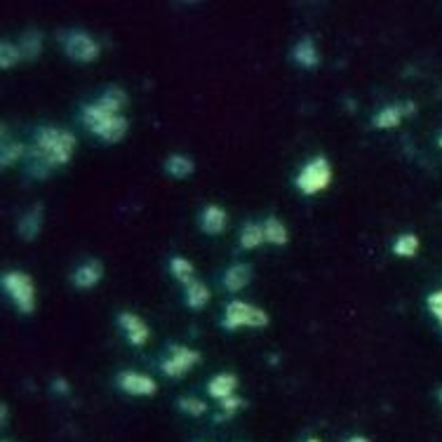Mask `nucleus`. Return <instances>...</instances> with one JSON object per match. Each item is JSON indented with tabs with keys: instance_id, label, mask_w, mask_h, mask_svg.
I'll use <instances>...</instances> for the list:
<instances>
[{
	"instance_id": "17",
	"label": "nucleus",
	"mask_w": 442,
	"mask_h": 442,
	"mask_svg": "<svg viewBox=\"0 0 442 442\" xmlns=\"http://www.w3.org/2000/svg\"><path fill=\"white\" fill-rule=\"evenodd\" d=\"M193 160L189 156H179V153H174V156H169L167 162H165V172L172 177V179H186V177L193 174Z\"/></svg>"
},
{
	"instance_id": "4",
	"label": "nucleus",
	"mask_w": 442,
	"mask_h": 442,
	"mask_svg": "<svg viewBox=\"0 0 442 442\" xmlns=\"http://www.w3.org/2000/svg\"><path fill=\"white\" fill-rule=\"evenodd\" d=\"M3 290L10 294V299L17 304L21 313H31L36 306V287L28 273L21 270H10L3 275Z\"/></svg>"
},
{
	"instance_id": "23",
	"label": "nucleus",
	"mask_w": 442,
	"mask_h": 442,
	"mask_svg": "<svg viewBox=\"0 0 442 442\" xmlns=\"http://www.w3.org/2000/svg\"><path fill=\"white\" fill-rule=\"evenodd\" d=\"M263 240H266V236H263V226H259V223H247V226H243V231H240V245H243L245 250H254Z\"/></svg>"
},
{
	"instance_id": "6",
	"label": "nucleus",
	"mask_w": 442,
	"mask_h": 442,
	"mask_svg": "<svg viewBox=\"0 0 442 442\" xmlns=\"http://www.w3.org/2000/svg\"><path fill=\"white\" fill-rule=\"evenodd\" d=\"M64 52L68 59L80 61V64H90L99 57V43L95 38H90L83 31H71V33L64 36Z\"/></svg>"
},
{
	"instance_id": "7",
	"label": "nucleus",
	"mask_w": 442,
	"mask_h": 442,
	"mask_svg": "<svg viewBox=\"0 0 442 442\" xmlns=\"http://www.w3.org/2000/svg\"><path fill=\"white\" fill-rule=\"evenodd\" d=\"M200 362V353L186 346H172V358H167L162 362V374L165 377H181L189 369H193Z\"/></svg>"
},
{
	"instance_id": "32",
	"label": "nucleus",
	"mask_w": 442,
	"mask_h": 442,
	"mask_svg": "<svg viewBox=\"0 0 442 442\" xmlns=\"http://www.w3.org/2000/svg\"><path fill=\"white\" fill-rule=\"evenodd\" d=\"M0 412H3V423H7V405L0 407Z\"/></svg>"
},
{
	"instance_id": "2",
	"label": "nucleus",
	"mask_w": 442,
	"mask_h": 442,
	"mask_svg": "<svg viewBox=\"0 0 442 442\" xmlns=\"http://www.w3.org/2000/svg\"><path fill=\"white\" fill-rule=\"evenodd\" d=\"M83 122L92 135L102 137L108 144H118L127 132V118L125 115H113L106 113L104 108H99L97 104H88L83 106Z\"/></svg>"
},
{
	"instance_id": "22",
	"label": "nucleus",
	"mask_w": 442,
	"mask_h": 442,
	"mask_svg": "<svg viewBox=\"0 0 442 442\" xmlns=\"http://www.w3.org/2000/svg\"><path fill=\"white\" fill-rule=\"evenodd\" d=\"M263 236L273 245H287V240H290L287 228L280 223V219H275V216H268V219L263 221Z\"/></svg>"
},
{
	"instance_id": "24",
	"label": "nucleus",
	"mask_w": 442,
	"mask_h": 442,
	"mask_svg": "<svg viewBox=\"0 0 442 442\" xmlns=\"http://www.w3.org/2000/svg\"><path fill=\"white\" fill-rule=\"evenodd\" d=\"M393 252L398 254V257H402V259L414 257V254L419 252V238L414 233H402L393 243Z\"/></svg>"
},
{
	"instance_id": "18",
	"label": "nucleus",
	"mask_w": 442,
	"mask_h": 442,
	"mask_svg": "<svg viewBox=\"0 0 442 442\" xmlns=\"http://www.w3.org/2000/svg\"><path fill=\"white\" fill-rule=\"evenodd\" d=\"M97 104L104 108V111L113 113V115H120L122 106L127 104V95L122 92L120 88H108L102 97L97 99Z\"/></svg>"
},
{
	"instance_id": "19",
	"label": "nucleus",
	"mask_w": 442,
	"mask_h": 442,
	"mask_svg": "<svg viewBox=\"0 0 442 442\" xmlns=\"http://www.w3.org/2000/svg\"><path fill=\"white\" fill-rule=\"evenodd\" d=\"M41 48H43V36H41V31H36V28H31L26 31L24 36H21V43H19V52H21V57L24 59H36L38 54H41Z\"/></svg>"
},
{
	"instance_id": "31",
	"label": "nucleus",
	"mask_w": 442,
	"mask_h": 442,
	"mask_svg": "<svg viewBox=\"0 0 442 442\" xmlns=\"http://www.w3.org/2000/svg\"><path fill=\"white\" fill-rule=\"evenodd\" d=\"M346 442H369L367 438H362V436H353V438H348Z\"/></svg>"
},
{
	"instance_id": "30",
	"label": "nucleus",
	"mask_w": 442,
	"mask_h": 442,
	"mask_svg": "<svg viewBox=\"0 0 442 442\" xmlns=\"http://www.w3.org/2000/svg\"><path fill=\"white\" fill-rule=\"evenodd\" d=\"M52 389L57 391V393H61V395H66V393H68V384H66V379H54V382H52Z\"/></svg>"
},
{
	"instance_id": "11",
	"label": "nucleus",
	"mask_w": 442,
	"mask_h": 442,
	"mask_svg": "<svg viewBox=\"0 0 442 442\" xmlns=\"http://www.w3.org/2000/svg\"><path fill=\"white\" fill-rule=\"evenodd\" d=\"M409 113H414V104L412 102H407L405 106H386L379 111V115L374 118V127L379 130H391V127H398L400 125V120H402V115H409Z\"/></svg>"
},
{
	"instance_id": "5",
	"label": "nucleus",
	"mask_w": 442,
	"mask_h": 442,
	"mask_svg": "<svg viewBox=\"0 0 442 442\" xmlns=\"http://www.w3.org/2000/svg\"><path fill=\"white\" fill-rule=\"evenodd\" d=\"M268 313L261 308L245 304V301H231L223 313V327L236 330V327H266Z\"/></svg>"
},
{
	"instance_id": "33",
	"label": "nucleus",
	"mask_w": 442,
	"mask_h": 442,
	"mask_svg": "<svg viewBox=\"0 0 442 442\" xmlns=\"http://www.w3.org/2000/svg\"><path fill=\"white\" fill-rule=\"evenodd\" d=\"M438 144H440V149H442V137H440V142H438Z\"/></svg>"
},
{
	"instance_id": "28",
	"label": "nucleus",
	"mask_w": 442,
	"mask_h": 442,
	"mask_svg": "<svg viewBox=\"0 0 442 442\" xmlns=\"http://www.w3.org/2000/svg\"><path fill=\"white\" fill-rule=\"evenodd\" d=\"M238 407H245V402L240 400V398H236V395H228V398H223L221 400V409H223V414H233Z\"/></svg>"
},
{
	"instance_id": "1",
	"label": "nucleus",
	"mask_w": 442,
	"mask_h": 442,
	"mask_svg": "<svg viewBox=\"0 0 442 442\" xmlns=\"http://www.w3.org/2000/svg\"><path fill=\"white\" fill-rule=\"evenodd\" d=\"M73 151H75V137L68 130L48 127V125L36 130V146L31 151V156L41 158L50 167L66 165L71 160Z\"/></svg>"
},
{
	"instance_id": "3",
	"label": "nucleus",
	"mask_w": 442,
	"mask_h": 442,
	"mask_svg": "<svg viewBox=\"0 0 442 442\" xmlns=\"http://www.w3.org/2000/svg\"><path fill=\"white\" fill-rule=\"evenodd\" d=\"M332 181V167L327 158L317 156L313 160H308L304 169L299 172L297 177V189L301 193H306V196H315V193L325 191Z\"/></svg>"
},
{
	"instance_id": "10",
	"label": "nucleus",
	"mask_w": 442,
	"mask_h": 442,
	"mask_svg": "<svg viewBox=\"0 0 442 442\" xmlns=\"http://www.w3.org/2000/svg\"><path fill=\"white\" fill-rule=\"evenodd\" d=\"M104 278V266L99 259L85 261L83 266H78L73 270L71 283L78 287V290H92L95 285H99V280Z\"/></svg>"
},
{
	"instance_id": "20",
	"label": "nucleus",
	"mask_w": 442,
	"mask_h": 442,
	"mask_svg": "<svg viewBox=\"0 0 442 442\" xmlns=\"http://www.w3.org/2000/svg\"><path fill=\"white\" fill-rule=\"evenodd\" d=\"M26 153L24 149V144H19V142H10L7 139V130L3 127V151H0V165L3 167H10L14 165L21 156Z\"/></svg>"
},
{
	"instance_id": "29",
	"label": "nucleus",
	"mask_w": 442,
	"mask_h": 442,
	"mask_svg": "<svg viewBox=\"0 0 442 442\" xmlns=\"http://www.w3.org/2000/svg\"><path fill=\"white\" fill-rule=\"evenodd\" d=\"M428 308H431V313L442 322V290L428 297Z\"/></svg>"
},
{
	"instance_id": "34",
	"label": "nucleus",
	"mask_w": 442,
	"mask_h": 442,
	"mask_svg": "<svg viewBox=\"0 0 442 442\" xmlns=\"http://www.w3.org/2000/svg\"><path fill=\"white\" fill-rule=\"evenodd\" d=\"M306 442H320V440H306Z\"/></svg>"
},
{
	"instance_id": "9",
	"label": "nucleus",
	"mask_w": 442,
	"mask_h": 442,
	"mask_svg": "<svg viewBox=\"0 0 442 442\" xmlns=\"http://www.w3.org/2000/svg\"><path fill=\"white\" fill-rule=\"evenodd\" d=\"M118 325L122 330H125V335L130 339V344L135 346H144L146 341H149V325H146L142 317H139L137 313H130V311H122L118 313Z\"/></svg>"
},
{
	"instance_id": "14",
	"label": "nucleus",
	"mask_w": 442,
	"mask_h": 442,
	"mask_svg": "<svg viewBox=\"0 0 442 442\" xmlns=\"http://www.w3.org/2000/svg\"><path fill=\"white\" fill-rule=\"evenodd\" d=\"M41 226H43V207L38 205L33 209H28V212L19 219V236L26 240V243H31V240H36L38 233H41Z\"/></svg>"
},
{
	"instance_id": "35",
	"label": "nucleus",
	"mask_w": 442,
	"mask_h": 442,
	"mask_svg": "<svg viewBox=\"0 0 442 442\" xmlns=\"http://www.w3.org/2000/svg\"><path fill=\"white\" fill-rule=\"evenodd\" d=\"M438 395H440V400H442V389H440V393H438Z\"/></svg>"
},
{
	"instance_id": "13",
	"label": "nucleus",
	"mask_w": 442,
	"mask_h": 442,
	"mask_svg": "<svg viewBox=\"0 0 442 442\" xmlns=\"http://www.w3.org/2000/svg\"><path fill=\"white\" fill-rule=\"evenodd\" d=\"M252 283V266L250 263H236V266H231L226 273H223V287L231 292H238L243 290Z\"/></svg>"
},
{
	"instance_id": "16",
	"label": "nucleus",
	"mask_w": 442,
	"mask_h": 442,
	"mask_svg": "<svg viewBox=\"0 0 442 442\" xmlns=\"http://www.w3.org/2000/svg\"><path fill=\"white\" fill-rule=\"evenodd\" d=\"M236 386H238V377L223 372V374H216L212 382L207 384V393L216 400H223V398H228V395H233Z\"/></svg>"
},
{
	"instance_id": "15",
	"label": "nucleus",
	"mask_w": 442,
	"mask_h": 442,
	"mask_svg": "<svg viewBox=\"0 0 442 442\" xmlns=\"http://www.w3.org/2000/svg\"><path fill=\"white\" fill-rule=\"evenodd\" d=\"M292 57L299 66H304V68H313L320 64V54H317V48L311 38H301V41L294 45Z\"/></svg>"
},
{
	"instance_id": "25",
	"label": "nucleus",
	"mask_w": 442,
	"mask_h": 442,
	"mask_svg": "<svg viewBox=\"0 0 442 442\" xmlns=\"http://www.w3.org/2000/svg\"><path fill=\"white\" fill-rule=\"evenodd\" d=\"M169 270H172V275L177 278V280L181 283H193V263L189 259L184 257H172L169 259Z\"/></svg>"
},
{
	"instance_id": "27",
	"label": "nucleus",
	"mask_w": 442,
	"mask_h": 442,
	"mask_svg": "<svg viewBox=\"0 0 442 442\" xmlns=\"http://www.w3.org/2000/svg\"><path fill=\"white\" fill-rule=\"evenodd\" d=\"M179 409L186 414H191V416H203L207 412V405L203 400H198V398H181L179 400Z\"/></svg>"
},
{
	"instance_id": "26",
	"label": "nucleus",
	"mask_w": 442,
	"mask_h": 442,
	"mask_svg": "<svg viewBox=\"0 0 442 442\" xmlns=\"http://www.w3.org/2000/svg\"><path fill=\"white\" fill-rule=\"evenodd\" d=\"M19 59H21L19 45H12V43L3 41V45H0V66H3V68H12Z\"/></svg>"
},
{
	"instance_id": "21",
	"label": "nucleus",
	"mask_w": 442,
	"mask_h": 442,
	"mask_svg": "<svg viewBox=\"0 0 442 442\" xmlns=\"http://www.w3.org/2000/svg\"><path fill=\"white\" fill-rule=\"evenodd\" d=\"M207 301H209V290L205 283L193 280L186 285V304L191 308H203Z\"/></svg>"
},
{
	"instance_id": "8",
	"label": "nucleus",
	"mask_w": 442,
	"mask_h": 442,
	"mask_svg": "<svg viewBox=\"0 0 442 442\" xmlns=\"http://www.w3.org/2000/svg\"><path fill=\"white\" fill-rule=\"evenodd\" d=\"M118 386L130 395H156L158 386L151 377L139 374V372H120Z\"/></svg>"
},
{
	"instance_id": "12",
	"label": "nucleus",
	"mask_w": 442,
	"mask_h": 442,
	"mask_svg": "<svg viewBox=\"0 0 442 442\" xmlns=\"http://www.w3.org/2000/svg\"><path fill=\"white\" fill-rule=\"evenodd\" d=\"M200 228L207 236H219L226 228V212L219 205H207L200 214Z\"/></svg>"
}]
</instances>
